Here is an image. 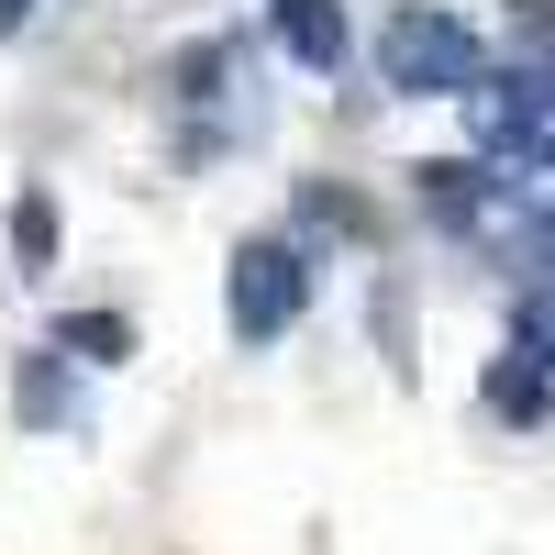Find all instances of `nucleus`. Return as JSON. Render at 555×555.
Segmentation results:
<instances>
[{
	"instance_id": "nucleus-8",
	"label": "nucleus",
	"mask_w": 555,
	"mask_h": 555,
	"mask_svg": "<svg viewBox=\"0 0 555 555\" xmlns=\"http://www.w3.org/2000/svg\"><path fill=\"white\" fill-rule=\"evenodd\" d=\"M512 356H533L544 378H555V289H544V278H533V289H522V311H512Z\"/></svg>"
},
{
	"instance_id": "nucleus-6",
	"label": "nucleus",
	"mask_w": 555,
	"mask_h": 555,
	"mask_svg": "<svg viewBox=\"0 0 555 555\" xmlns=\"http://www.w3.org/2000/svg\"><path fill=\"white\" fill-rule=\"evenodd\" d=\"M423 201H434L444 222H478V211H489V178H478L467 156H434V167H423Z\"/></svg>"
},
{
	"instance_id": "nucleus-11",
	"label": "nucleus",
	"mask_w": 555,
	"mask_h": 555,
	"mask_svg": "<svg viewBox=\"0 0 555 555\" xmlns=\"http://www.w3.org/2000/svg\"><path fill=\"white\" fill-rule=\"evenodd\" d=\"M34 23V0H0V34H23Z\"/></svg>"
},
{
	"instance_id": "nucleus-12",
	"label": "nucleus",
	"mask_w": 555,
	"mask_h": 555,
	"mask_svg": "<svg viewBox=\"0 0 555 555\" xmlns=\"http://www.w3.org/2000/svg\"><path fill=\"white\" fill-rule=\"evenodd\" d=\"M533 267H555V211H544V234H533Z\"/></svg>"
},
{
	"instance_id": "nucleus-3",
	"label": "nucleus",
	"mask_w": 555,
	"mask_h": 555,
	"mask_svg": "<svg viewBox=\"0 0 555 555\" xmlns=\"http://www.w3.org/2000/svg\"><path fill=\"white\" fill-rule=\"evenodd\" d=\"M267 44H278V56H289V67H311V78H334L345 67V0H267Z\"/></svg>"
},
{
	"instance_id": "nucleus-5",
	"label": "nucleus",
	"mask_w": 555,
	"mask_h": 555,
	"mask_svg": "<svg viewBox=\"0 0 555 555\" xmlns=\"http://www.w3.org/2000/svg\"><path fill=\"white\" fill-rule=\"evenodd\" d=\"M56 356H78V366H122V356H133V322H122V311H67V322H56Z\"/></svg>"
},
{
	"instance_id": "nucleus-7",
	"label": "nucleus",
	"mask_w": 555,
	"mask_h": 555,
	"mask_svg": "<svg viewBox=\"0 0 555 555\" xmlns=\"http://www.w3.org/2000/svg\"><path fill=\"white\" fill-rule=\"evenodd\" d=\"M167 78H178V101H190V112H201V101H234V44H190Z\"/></svg>"
},
{
	"instance_id": "nucleus-9",
	"label": "nucleus",
	"mask_w": 555,
	"mask_h": 555,
	"mask_svg": "<svg viewBox=\"0 0 555 555\" xmlns=\"http://www.w3.org/2000/svg\"><path fill=\"white\" fill-rule=\"evenodd\" d=\"M12 256H23V267H56V201H44V190L12 201Z\"/></svg>"
},
{
	"instance_id": "nucleus-1",
	"label": "nucleus",
	"mask_w": 555,
	"mask_h": 555,
	"mask_svg": "<svg viewBox=\"0 0 555 555\" xmlns=\"http://www.w3.org/2000/svg\"><path fill=\"white\" fill-rule=\"evenodd\" d=\"M378 78L400 101H478L489 89V44L467 34V12H434V0H400L378 23Z\"/></svg>"
},
{
	"instance_id": "nucleus-2",
	"label": "nucleus",
	"mask_w": 555,
	"mask_h": 555,
	"mask_svg": "<svg viewBox=\"0 0 555 555\" xmlns=\"http://www.w3.org/2000/svg\"><path fill=\"white\" fill-rule=\"evenodd\" d=\"M222 311H234L245 345H278L311 311V245L300 234H245L234 267H222Z\"/></svg>"
},
{
	"instance_id": "nucleus-4",
	"label": "nucleus",
	"mask_w": 555,
	"mask_h": 555,
	"mask_svg": "<svg viewBox=\"0 0 555 555\" xmlns=\"http://www.w3.org/2000/svg\"><path fill=\"white\" fill-rule=\"evenodd\" d=\"M489 411H500V423H544V411H555V378H544L533 356H500V366H489Z\"/></svg>"
},
{
	"instance_id": "nucleus-10",
	"label": "nucleus",
	"mask_w": 555,
	"mask_h": 555,
	"mask_svg": "<svg viewBox=\"0 0 555 555\" xmlns=\"http://www.w3.org/2000/svg\"><path fill=\"white\" fill-rule=\"evenodd\" d=\"M12 400H23V423H67V389H56V366H44V356L23 366V389H12Z\"/></svg>"
}]
</instances>
